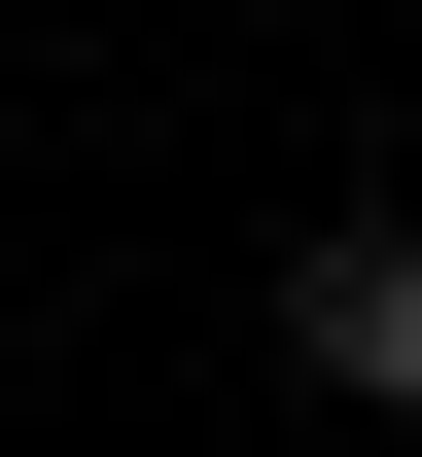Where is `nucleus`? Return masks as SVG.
<instances>
[{"mask_svg":"<svg viewBox=\"0 0 422 457\" xmlns=\"http://www.w3.org/2000/svg\"><path fill=\"white\" fill-rule=\"evenodd\" d=\"M282 352H317L352 422H422V212H352V246H317V282H282Z\"/></svg>","mask_w":422,"mask_h":457,"instance_id":"obj_1","label":"nucleus"}]
</instances>
